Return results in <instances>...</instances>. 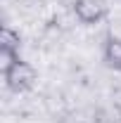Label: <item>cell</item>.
Masks as SVG:
<instances>
[{"label":"cell","mask_w":121,"mask_h":123,"mask_svg":"<svg viewBox=\"0 0 121 123\" xmlns=\"http://www.w3.org/2000/svg\"><path fill=\"white\" fill-rule=\"evenodd\" d=\"M71 12H74L76 21L83 26H97L102 24L109 14L105 0H74L71 2Z\"/></svg>","instance_id":"7a4b0ae2"},{"label":"cell","mask_w":121,"mask_h":123,"mask_svg":"<svg viewBox=\"0 0 121 123\" xmlns=\"http://www.w3.org/2000/svg\"><path fill=\"white\" fill-rule=\"evenodd\" d=\"M100 57H102V64L109 71L121 74V36H107L105 43H102Z\"/></svg>","instance_id":"3957f363"},{"label":"cell","mask_w":121,"mask_h":123,"mask_svg":"<svg viewBox=\"0 0 121 123\" xmlns=\"http://www.w3.org/2000/svg\"><path fill=\"white\" fill-rule=\"evenodd\" d=\"M2 74V83H5V88L10 92H14V95H26L36 88V80H38V71H36V66L26 62L24 57H19V59L12 64V66H7L5 71H0Z\"/></svg>","instance_id":"6da1fadb"},{"label":"cell","mask_w":121,"mask_h":123,"mask_svg":"<svg viewBox=\"0 0 121 123\" xmlns=\"http://www.w3.org/2000/svg\"><path fill=\"white\" fill-rule=\"evenodd\" d=\"M0 50H2V52L21 55V36H19V31L12 29L10 24H5L2 31H0Z\"/></svg>","instance_id":"277c9868"}]
</instances>
